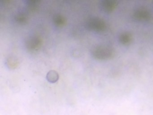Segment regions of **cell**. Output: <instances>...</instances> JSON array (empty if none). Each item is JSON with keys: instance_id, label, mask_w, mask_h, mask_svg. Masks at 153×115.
Masks as SVG:
<instances>
[{"instance_id": "obj_1", "label": "cell", "mask_w": 153, "mask_h": 115, "mask_svg": "<svg viewBox=\"0 0 153 115\" xmlns=\"http://www.w3.org/2000/svg\"><path fill=\"white\" fill-rule=\"evenodd\" d=\"M91 54L94 58L97 60H106L113 56V51L109 47L97 46L92 49Z\"/></svg>"}, {"instance_id": "obj_2", "label": "cell", "mask_w": 153, "mask_h": 115, "mask_svg": "<svg viewBox=\"0 0 153 115\" xmlns=\"http://www.w3.org/2000/svg\"><path fill=\"white\" fill-rule=\"evenodd\" d=\"M43 40L39 36L30 37L25 43L26 48L30 52H35L40 49L42 45Z\"/></svg>"}, {"instance_id": "obj_3", "label": "cell", "mask_w": 153, "mask_h": 115, "mask_svg": "<svg viewBox=\"0 0 153 115\" xmlns=\"http://www.w3.org/2000/svg\"><path fill=\"white\" fill-rule=\"evenodd\" d=\"M86 27L89 30L95 31H101L105 27L104 22L100 19L93 18L87 22Z\"/></svg>"}, {"instance_id": "obj_4", "label": "cell", "mask_w": 153, "mask_h": 115, "mask_svg": "<svg viewBox=\"0 0 153 115\" xmlns=\"http://www.w3.org/2000/svg\"><path fill=\"white\" fill-rule=\"evenodd\" d=\"M59 73L55 70H51L46 75V79L49 82L54 83L59 80Z\"/></svg>"}, {"instance_id": "obj_5", "label": "cell", "mask_w": 153, "mask_h": 115, "mask_svg": "<svg viewBox=\"0 0 153 115\" xmlns=\"http://www.w3.org/2000/svg\"><path fill=\"white\" fill-rule=\"evenodd\" d=\"M6 64L10 69H15L18 66L19 62L15 58H9L6 61Z\"/></svg>"}, {"instance_id": "obj_6", "label": "cell", "mask_w": 153, "mask_h": 115, "mask_svg": "<svg viewBox=\"0 0 153 115\" xmlns=\"http://www.w3.org/2000/svg\"><path fill=\"white\" fill-rule=\"evenodd\" d=\"M54 23L56 26L59 27H63L66 23V20L63 16L58 15L54 17Z\"/></svg>"}, {"instance_id": "obj_7", "label": "cell", "mask_w": 153, "mask_h": 115, "mask_svg": "<svg viewBox=\"0 0 153 115\" xmlns=\"http://www.w3.org/2000/svg\"><path fill=\"white\" fill-rule=\"evenodd\" d=\"M131 41V36L128 34H123L120 37V41L122 44H128Z\"/></svg>"}, {"instance_id": "obj_8", "label": "cell", "mask_w": 153, "mask_h": 115, "mask_svg": "<svg viewBox=\"0 0 153 115\" xmlns=\"http://www.w3.org/2000/svg\"><path fill=\"white\" fill-rule=\"evenodd\" d=\"M16 19L17 21L21 23H25L27 21V18H26L25 16V15H22V14L18 15L16 18Z\"/></svg>"}, {"instance_id": "obj_9", "label": "cell", "mask_w": 153, "mask_h": 115, "mask_svg": "<svg viewBox=\"0 0 153 115\" xmlns=\"http://www.w3.org/2000/svg\"><path fill=\"white\" fill-rule=\"evenodd\" d=\"M31 1L33 2H35L37 1L38 0H30Z\"/></svg>"}]
</instances>
